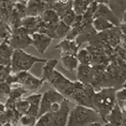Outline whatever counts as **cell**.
I'll list each match as a JSON object with an SVG mask.
<instances>
[{"mask_svg":"<svg viewBox=\"0 0 126 126\" xmlns=\"http://www.w3.org/2000/svg\"><path fill=\"white\" fill-rule=\"evenodd\" d=\"M116 91L113 88H105L95 92L93 101V109L95 110L102 120L106 118L117 103Z\"/></svg>","mask_w":126,"mask_h":126,"instance_id":"6da1fadb","label":"cell"},{"mask_svg":"<svg viewBox=\"0 0 126 126\" xmlns=\"http://www.w3.org/2000/svg\"><path fill=\"white\" fill-rule=\"evenodd\" d=\"M101 119L98 112L91 107L76 105L70 112L66 126H86Z\"/></svg>","mask_w":126,"mask_h":126,"instance_id":"7a4b0ae2","label":"cell"},{"mask_svg":"<svg viewBox=\"0 0 126 126\" xmlns=\"http://www.w3.org/2000/svg\"><path fill=\"white\" fill-rule=\"evenodd\" d=\"M47 61L46 59L28 54L22 49H15L11 59V70L15 74L28 71L36 63H45Z\"/></svg>","mask_w":126,"mask_h":126,"instance_id":"3957f363","label":"cell"},{"mask_svg":"<svg viewBox=\"0 0 126 126\" xmlns=\"http://www.w3.org/2000/svg\"><path fill=\"white\" fill-rule=\"evenodd\" d=\"M6 82L9 85L13 83L18 84L28 91L33 92L39 90L44 83L41 78L36 77L28 71L17 73L14 76L9 75L6 79Z\"/></svg>","mask_w":126,"mask_h":126,"instance_id":"277c9868","label":"cell"},{"mask_svg":"<svg viewBox=\"0 0 126 126\" xmlns=\"http://www.w3.org/2000/svg\"><path fill=\"white\" fill-rule=\"evenodd\" d=\"M65 98V96L54 88L46 91L42 95L38 118L47 112L59 111L61 107L62 103Z\"/></svg>","mask_w":126,"mask_h":126,"instance_id":"5b68a950","label":"cell"},{"mask_svg":"<svg viewBox=\"0 0 126 126\" xmlns=\"http://www.w3.org/2000/svg\"><path fill=\"white\" fill-rule=\"evenodd\" d=\"M75 88L71 95V98L77 105L86 106L93 109V101L95 92L90 84L80 81L75 82Z\"/></svg>","mask_w":126,"mask_h":126,"instance_id":"8992f818","label":"cell"},{"mask_svg":"<svg viewBox=\"0 0 126 126\" xmlns=\"http://www.w3.org/2000/svg\"><path fill=\"white\" fill-rule=\"evenodd\" d=\"M47 82L65 98L71 97L75 88V82L55 69Z\"/></svg>","mask_w":126,"mask_h":126,"instance_id":"52a82bcc","label":"cell"},{"mask_svg":"<svg viewBox=\"0 0 126 126\" xmlns=\"http://www.w3.org/2000/svg\"><path fill=\"white\" fill-rule=\"evenodd\" d=\"M70 112L68 100L65 98L62 101L60 109L54 112L50 126H66Z\"/></svg>","mask_w":126,"mask_h":126,"instance_id":"ba28073f","label":"cell"},{"mask_svg":"<svg viewBox=\"0 0 126 126\" xmlns=\"http://www.w3.org/2000/svg\"><path fill=\"white\" fill-rule=\"evenodd\" d=\"M52 42V38L43 33H34L32 35V44L41 54H44Z\"/></svg>","mask_w":126,"mask_h":126,"instance_id":"9c48e42d","label":"cell"},{"mask_svg":"<svg viewBox=\"0 0 126 126\" xmlns=\"http://www.w3.org/2000/svg\"><path fill=\"white\" fill-rule=\"evenodd\" d=\"M94 18H101L107 20L113 23L115 26L119 25L120 20L116 16L114 12L104 4H100L97 7L94 16Z\"/></svg>","mask_w":126,"mask_h":126,"instance_id":"30bf717a","label":"cell"},{"mask_svg":"<svg viewBox=\"0 0 126 126\" xmlns=\"http://www.w3.org/2000/svg\"><path fill=\"white\" fill-rule=\"evenodd\" d=\"M124 119V113L118 102L107 116L105 123H110L117 126H121Z\"/></svg>","mask_w":126,"mask_h":126,"instance_id":"8fae6325","label":"cell"},{"mask_svg":"<svg viewBox=\"0 0 126 126\" xmlns=\"http://www.w3.org/2000/svg\"><path fill=\"white\" fill-rule=\"evenodd\" d=\"M56 48L60 49L62 56L75 55L77 56L79 45L70 39L62 41L56 46Z\"/></svg>","mask_w":126,"mask_h":126,"instance_id":"7c38bea8","label":"cell"},{"mask_svg":"<svg viewBox=\"0 0 126 126\" xmlns=\"http://www.w3.org/2000/svg\"><path fill=\"white\" fill-rule=\"evenodd\" d=\"M42 95H43L41 94L34 93L26 98L30 104L29 109L27 111V114L36 117L37 119H38L39 109H40Z\"/></svg>","mask_w":126,"mask_h":126,"instance_id":"4fadbf2b","label":"cell"},{"mask_svg":"<svg viewBox=\"0 0 126 126\" xmlns=\"http://www.w3.org/2000/svg\"><path fill=\"white\" fill-rule=\"evenodd\" d=\"M78 77L79 81L84 84H90L93 79V71L89 65L79 64L78 68Z\"/></svg>","mask_w":126,"mask_h":126,"instance_id":"5bb4252c","label":"cell"},{"mask_svg":"<svg viewBox=\"0 0 126 126\" xmlns=\"http://www.w3.org/2000/svg\"><path fill=\"white\" fill-rule=\"evenodd\" d=\"M61 63L63 67L67 71L73 72L78 69L79 67V60L77 56L63 55L62 56Z\"/></svg>","mask_w":126,"mask_h":126,"instance_id":"9a60e30c","label":"cell"},{"mask_svg":"<svg viewBox=\"0 0 126 126\" xmlns=\"http://www.w3.org/2000/svg\"><path fill=\"white\" fill-rule=\"evenodd\" d=\"M109 4L111 11L119 20L121 19L126 11V0H109Z\"/></svg>","mask_w":126,"mask_h":126,"instance_id":"2e32d148","label":"cell"},{"mask_svg":"<svg viewBox=\"0 0 126 126\" xmlns=\"http://www.w3.org/2000/svg\"><path fill=\"white\" fill-rule=\"evenodd\" d=\"M14 50L12 47L7 43H2L1 46V66L11 65V59Z\"/></svg>","mask_w":126,"mask_h":126,"instance_id":"e0dca14e","label":"cell"},{"mask_svg":"<svg viewBox=\"0 0 126 126\" xmlns=\"http://www.w3.org/2000/svg\"><path fill=\"white\" fill-rule=\"evenodd\" d=\"M58 60L56 59H50L47 60L44 64V65L43 67L42 70L41 79L44 80V82H47L49 80V78L53 74L54 70H55V67L57 65Z\"/></svg>","mask_w":126,"mask_h":126,"instance_id":"ac0fdd59","label":"cell"},{"mask_svg":"<svg viewBox=\"0 0 126 126\" xmlns=\"http://www.w3.org/2000/svg\"><path fill=\"white\" fill-rule=\"evenodd\" d=\"M12 46L15 49H22L32 44V38H29L25 35L18 34L12 40Z\"/></svg>","mask_w":126,"mask_h":126,"instance_id":"d6986e66","label":"cell"},{"mask_svg":"<svg viewBox=\"0 0 126 126\" xmlns=\"http://www.w3.org/2000/svg\"><path fill=\"white\" fill-rule=\"evenodd\" d=\"M115 27L114 24L107 20L101 18H95L93 21V27L98 32L113 28Z\"/></svg>","mask_w":126,"mask_h":126,"instance_id":"ffe728a7","label":"cell"},{"mask_svg":"<svg viewBox=\"0 0 126 126\" xmlns=\"http://www.w3.org/2000/svg\"><path fill=\"white\" fill-rule=\"evenodd\" d=\"M92 1V0H75L73 4L75 13L79 16L85 13L88 9V6Z\"/></svg>","mask_w":126,"mask_h":126,"instance_id":"44dd1931","label":"cell"},{"mask_svg":"<svg viewBox=\"0 0 126 126\" xmlns=\"http://www.w3.org/2000/svg\"><path fill=\"white\" fill-rule=\"evenodd\" d=\"M54 112H49L40 116L34 126H50Z\"/></svg>","mask_w":126,"mask_h":126,"instance_id":"7402d4cb","label":"cell"},{"mask_svg":"<svg viewBox=\"0 0 126 126\" xmlns=\"http://www.w3.org/2000/svg\"><path fill=\"white\" fill-rule=\"evenodd\" d=\"M30 107V104L27 99H20L16 102V108L21 116L27 114Z\"/></svg>","mask_w":126,"mask_h":126,"instance_id":"603a6c76","label":"cell"},{"mask_svg":"<svg viewBox=\"0 0 126 126\" xmlns=\"http://www.w3.org/2000/svg\"><path fill=\"white\" fill-rule=\"evenodd\" d=\"M27 92H28V91L26 90L22 86L13 89V90H11V92H10L9 95V99L17 102L18 100L21 99L20 98L22 95L23 93H25Z\"/></svg>","mask_w":126,"mask_h":126,"instance_id":"cb8c5ba5","label":"cell"},{"mask_svg":"<svg viewBox=\"0 0 126 126\" xmlns=\"http://www.w3.org/2000/svg\"><path fill=\"white\" fill-rule=\"evenodd\" d=\"M37 121L36 117L27 114L21 116L20 119V123L21 126H34Z\"/></svg>","mask_w":126,"mask_h":126,"instance_id":"d4e9b609","label":"cell"},{"mask_svg":"<svg viewBox=\"0 0 126 126\" xmlns=\"http://www.w3.org/2000/svg\"><path fill=\"white\" fill-rule=\"evenodd\" d=\"M44 19L46 22H48L49 24H55L59 21V16L54 11H46L44 15Z\"/></svg>","mask_w":126,"mask_h":126,"instance_id":"484cf974","label":"cell"},{"mask_svg":"<svg viewBox=\"0 0 126 126\" xmlns=\"http://www.w3.org/2000/svg\"><path fill=\"white\" fill-rule=\"evenodd\" d=\"M70 26L67 25L66 23H65L62 21L57 27L56 30H55V34L57 35V37H60V38L65 37L70 31Z\"/></svg>","mask_w":126,"mask_h":126,"instance_id":"4316f807","label":"cell"},{"mask_svg":"<svg viewBox=\"0 0 126 126\" xmlns=\"http://www.w3.org/2000/svg\"><path fill=\"white\" fill-rule=\"evenodd\" d=\"M75 12L72 10H67L63 14V17L62 19V21L67 25L71 26V25L75 23Z\"/></svg>","mask_w":126,"mask_h":126,"instance_id":"83f0119b","label":"cell"},{"mask_svg":"<svg viewBox=\"0 0 126 126\" xmlns=\"http://www.w3.org/2000/svg\"><path fill=\"white\" fill-rule=\"evenodd\" d=\"M78 59L81 64H86L89 65L91 61V57L89 54L86 50H81L79 53H78L77 55Z\"/></svg>","mask_w":126,"mask_h":126,"instance_id":"f1b7e54d","label":"cell"},{"mask_svg":"<svg viewBox=\"0 0 126 126\" xmlns=\"http://www.w3.org/2000/svg\"><path fill=\"white\" fill-rule=\"evenodd\" d=\"M116 96L117 101L119 104L123 103L126 101V88H123L119 90L116 91Z\"/></svg>","mask_w":126,"mask_h":126,"instance_id":"f546056e","label":"cell"},{"mask_svg":"<svg viewBox=\"0 0 126 126\" xmlns=\"http://www.w3.org/2000/svg\"><path fill=\"white\" fill-rule=\"evenodd\" d=\"M122 24H121V28L123 30V32L126 34V11L124 12V15L122 18Z\"/></svg>","mask_w":126,"mask_h":126,"instance_id":"4dcf8cb0","label":"cell"},{"mask_svg":"<svg viewBox=\"0 0 126 126\" xmlns=\"http://www.w3.org/2000/svg\"><path fill=\"white\" fill-rule=\"evenodd\" d=\"M86 126H102V124L100 123H99L98 122H92V123L89 124L87 125Z\"/></svg>","mask_w":126,"mask_h":126,"instance_id":"1f68e13d","label":"cell"},{"mask_svg":"<svg viewBox=\"0 0 126 126\" xmlns=\"http://www.w3.org/2000/svg\"><path fill=\"white\" fill-rule=\"evenodd\" d=\"M2 126H12V125L9 122H7L4 124V125H2Z\"/></svg>","mask_w":126,"mask_h":126,"instance_id":"d6a6232c","label":"cell"},{"mask_svg":"<svg viewBox=\"0 0 126 126\" xmlns=\"http://www.w3.org/2000/svg\"><path fill=\"white\" fill-rule=\"evenodd\" d=\"M104 126H115V125H113V124H110V123H106L105 125Z\"/></svg>","mask_w":126,"mask_h":126,"instance_id":"836d02e7","label":"cell"},{"mask_svg":"<svg viewBox=\"0 0 126 126\" xmlns=\"http://www.w3.org/2000/svg\"><path fill=\"white\" fill-rule=\"evenodd\" d=\"M98 1H99V2H106V1H107V0H97Z\"/></svg>","mask_w":126,"mask_h":126,"instance_id":"e575fe53","label":"cell"},{"mask_svg":"<svg viewBox=\"0 0 126 126\" xmlns=\"http://www.w3.org/2000/svg\"><path fill=\"white\" fill-rule=\"evenodd\" d=\"M124 87L126 88V82H125V84H124Z\"/></svg>","mask_w":126,"mask_h":126,"instance_id":"d590c367","label":"cell"}]
</instances>
